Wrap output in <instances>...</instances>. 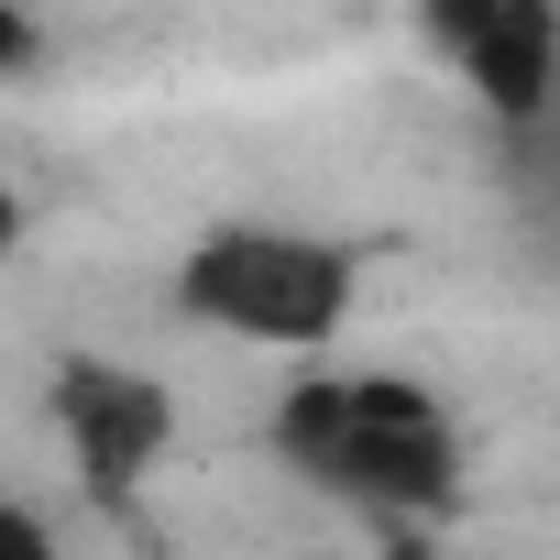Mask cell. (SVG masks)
Instances as JSON below:
<instances>
[{
  "mask_svg": "<svg viewBox=\"0 0 560 560\" xmlns=\"http://www.w3.org/2000/svg\"><path fill=\"white\" fill-rule=\"evenodd\" d=\"M275 462L374 527H440L462 505V418L418 374H308L275 396Z\"/></svg>",
  "mask_w": 560,
  "mask_h": 560,
  "instance_id": "1",
  "label": "cell"
},
{
  "mask_svg": "<svg viewBox=\"0 0 560 560\" xmlns=\"http://www.w3.org/2000/svg\"><path fill=\"white\" fill-rule=\"evenodd\" d=\"M363 298V253L298 220H209L176 253V308L198 330H231L253 352H319L352 330Z\"/></svg>",
  "mask_w": 560,
  "mask_h": 560,
  "instance_id": "2",
  "label": "cell"
},
{
  "mask_svg": "<svg viewBox=\"0 0 560 560\" xmlns=\"http://www.w3.org/2000/svg\"><path fill=\"white\" fill-rule=\"evenodd\" d=\"M45 418H56L67 472H78V494H89V505H132V494L154 483V462L176 451V396H165L143 363H110V352L56 363Z\"/></svg>",
  "mask_w": 560,
  "mask_h": 560,
  "instance_id": "3",
  "label": "cell"
},
{
  "mask_svg": "<svg viewBox=\"0 0 560 560\" xmlns=\"http://www.w3.org/2000/svg\"><path fill=\"white\" fill-rule=\"evenodd\" d=\"M418 23L462 67L472 110L505 143H538V121L560 100V12H549V0H418Z\"/></svg>",
  "mask_w": 560,
  "mask_h": 560,
  "instance_id": "4",
  "label": "cell"
},
{
  "mask_svg": "<svg viewBox=\"0 0 560 560\" xmlns=\"http://www.w3.org/2000/svg\"><path fill=\"white\" fill-rule=\"evenodd\" d=\"M0 560H67V549H56V527H45L23 494H0Z\"/></svg>",
  "mask_w": 560,
  "mask_h": 560,
  "instance_id": "5",
  "label": "cell"
},
{
  "mask_svg": "<svg viewBox=\"0 0 560 560\" xmlns=\"http://www.w3.org/2000/svg\"><path fill=\"white\" fill-rule=\"evenodd\" d=\"M34 67H45V23L0 0V78H34Z\"/></svg>",
  "mask_w": 560,
  "mask_h": 560,
  "instance_id": "6",
  "label": "cell"
},
{
  "mask_svg": "<svg viewBox=\"0 0 560 560\" xmlns=\"http://www.w3.org/2000/svg\"><path fill=\"white\" fill-rule=\"evenodd\" d=\"M23 242V198H12V176H0V253Z\"/></svg>",
  "mask_w": 560,
  "mask_h": 560,
  "instance_id": "7",
  "label": "cell"
}]
</instances>
